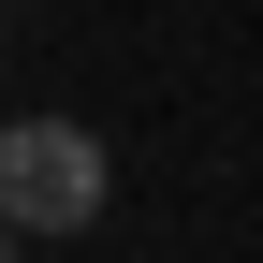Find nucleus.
Instances as JSON below:
<instances>
[{"label": "nucleus", "instance_id": "obj_1", "mask_svg": "<svg viewBox=\"0 0 263 263\" xmlns=\"http://www.w3.org/2000/svg\"><path fill=\"white\" fill-rule=\"evenodd\" d=\"M117 190L88 117H0V234H88Z\"/></svg>", "mask_w": 263, "mask_h": 263}, {"label": "nucleus", "instance_id": "obj_2", "mask_svg": "<svg viewBox=\"0 0 263 263\" xmlns=\"http://www.w3.org/2000/svg\"><path fill=\"white\" fill-rule=\"evenodd\" d=\"M0 263H29V234H0Z\"/></svg>", "mask_w": 263, "mask_h": 263}]
</instances>
